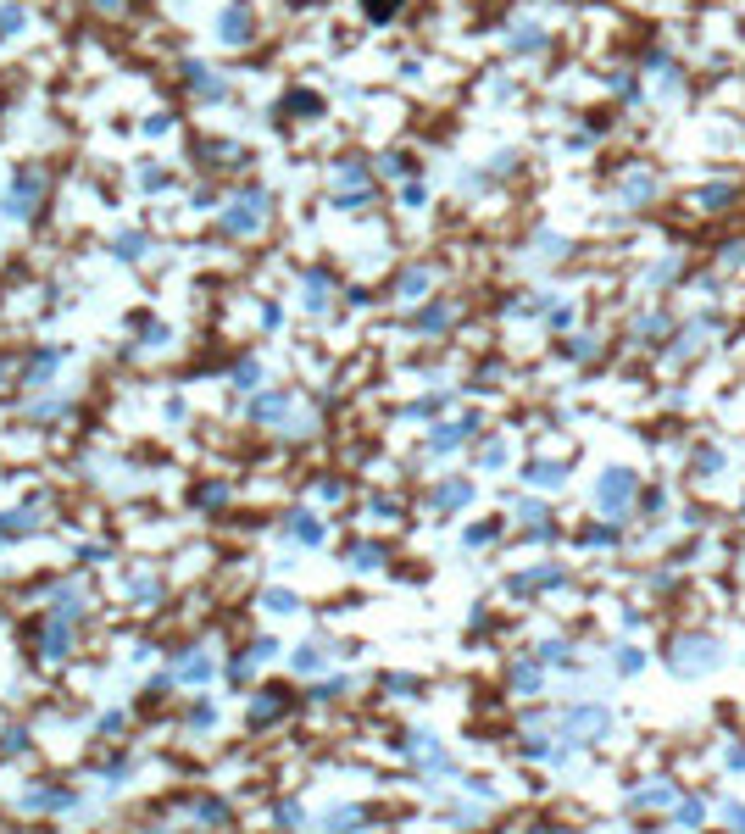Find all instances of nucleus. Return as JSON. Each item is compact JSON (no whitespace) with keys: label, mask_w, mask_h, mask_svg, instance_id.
Listing matches in <instances>:
<instances>
[{"label":"nucleus","mask_w":745,"mask_h":834,"mask_svg":"<svg viewBox=\"0 0 745 834\" xmlns=\"http://www.w3.org/2000/svg\"><path fill=\"white\" fill-rule=\"evenodd\" d=\"M223 22H228V28H223L228 39H245V34H250V17H245V11H228Z\"/></svg>","instance_id":"obj_1"},{"label":"nucleus","mask_w":745,"mask_h":834,"mask_svg":"<svg viewBox=\"0 0 745 834\" xmlns=\"http://www.w3.org/2000/svg\"><path fill=\"white\" fill-rule=\"evenodd\" d=\"M278 412H284V395H267V401L256 406V417H278Z\"/></svg>","instance_id":"obj_3"},{"label":"nucleus","mask_w":745,"mask_h":834,"mask_svg":"<svg viewBox=\"0 0 745 834\" xmlns=\"http://www.w3.org/2000/svg\"><path fill=\"white\" fill-rule=\"evenodd\" d=\"M267 607H273V612H290V607H295V596H278V590H267Z\"/></svg>","instance_id":"obj_4"},{"label":"nucleus","mask_w":745,"mask_h":834,"mask_svg":"<svg viewBox=\"0 0 745 834\" xmlns=\"http://www.w3.org/2000/svg\"><path fill=\"white\" fill-rule=\"evenodd\" d=\"M0 529H6V534H17V529H34V512H11V518H6Z\"/></svg>","instance_id":"obj_2"}]
</instances>
